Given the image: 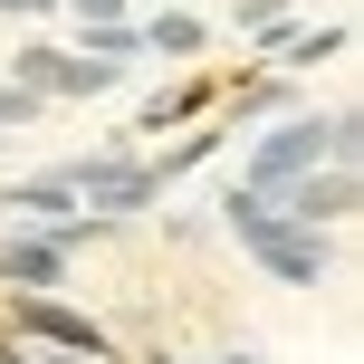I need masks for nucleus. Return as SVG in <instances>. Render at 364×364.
Instances as JSON below:
<instances>
[{"mask_svg":"<svg viewBox=\"0 0 364 364\" xmlns=\"http://www.w3.org/2000/svg\"><path fill=\"white\" fill-rule=\"evenodd\" d=\"M288 211H297V220H346V211H355V173H326V182L307 173V182L288 192Z\"/></svg>","mask_w":364,"mask_h":364,"instance_id":"obj_5","label":"nucleus"},{"mask_svg":"<svg viewBox=\"0 0 364 364\" xmlns=\"http://www.w3.org/2000/svg\"><path fill=\"white\" fill-rule=\"evenodd\" d=\"M58 259H68L58 240H0V278H10V288H48Z\"/></svg>","mask_w":364,"mask_h":364,"instance_id":"obj_4","label":"nucleus"},{"mask_svg":"<svg viewBox=\"0 0 364 364\" xmlns=\"http://www.w3.org/2000/svg\"><path fill=\"white\" fill-rule=\"evenodd\" d=\"M19 326H29V336H48V346H68V364H106V336H96L87 316L48 307V297H38V288H19Z\"/></svg>","mask_w":364,"mask_h":364,"instance_id":"obj_2","label":"nucleus"},{"mask_svg":"<svg viewBox=\"0 0 364 364\" xmlns=\"http://www.w3.org/2000/svg\"><path fill=\"white\" fill-rule=\"evenodd\" d=\"M230 364H259V355H230Z\"/></svg>","mask_w":364,"mask_h":364,"instance_id":"obj_10","label":"nucleus"},{"mask_svg":"<svg viewBox=\"0 0 364 364\" xmlns=\"http://www.w3.org/2000/svg\"><path fill=\"white\" fill-rule=\"evenodd\" d=\"M316 154H336V115H326V125H316V115H297L288 134H269V144H259V182H288V173H307Z\"/></svg>","mask_w":364,"mask_h":364,"instance_id":"obj_3","label":"nucleus"},{"mask_svg":"<svg viewBox=\"0 0 364 364\" xmlns=\"http://www.w3.org/2000/svg\"><path fill=\"white\" fill-rule=\"evenodd\" d=\"M77 10H87V19H115V0H77Z\"/></svg>","mask_w":364,"mask_h":364,"instance_id":"obj_9","label":"nucleus"},{"mask_svg":"<svg viewBox=\"0 0 364 364\" xmlns=\"http://www.w3.org/2000/svg\"><path fill=\"white\" fill-rule=\"evenodd\" d=\"M10 201H19V211H68V182H19Z\"/></svg>","mask_w":364,"mask_h":364,"instance_id":"obj_7","label":"nucleus"},{"mask_svg":"<svg viewBox=\"0 0 364 364\" xmlns=\"http://www.w3.org/2000/svg\"><path fill=\"white\" fill-rule=\"evenodd\" d=\"M144 48H164V58H192V48H201V29H192V19H154V29H144Z\"/></svg>","mask_w":364,"mask_h":364,"instance_id":"obj_6","label":"nucleus"},{"mask_svg":"<svg viewBox=\"0 0 364 364\" xmlns=\"http://www.w3.org/2000/svg\"><path fill=\"white\" fill-rule=\"evenodd\" d=\"M230 220H240V240H250L278 278H297V288H307V278H326V240H316V220H307V230H288V220L259 211V192H250V201L230 192Z\"/></svg>","mask_w":364,"mask_h":364,"instance_id":"obj_1","label":"nucleus"},{"mask_svg":"<svg viewBox=\"0 0 364 364\" xmlns=\"http://www.w3.org/2000/svg\"><path fill=\"white\" fill-rule=\"evenodd\" d=\"M38 115V96H19V87H0V125H29Z\"/></svg>","mask_w":364,"mask_h":364,"instance_id":"obj_8","label":"nucleus"}]
</instances>
